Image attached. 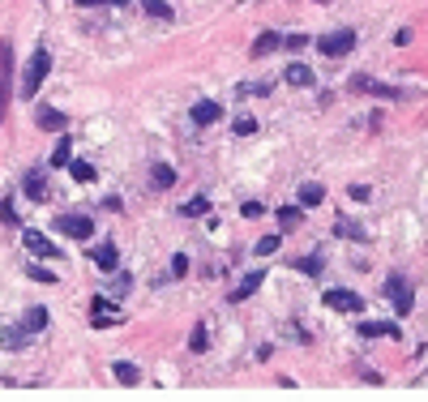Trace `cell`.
Returning a JSON list of instances; mask_svg holds the SVG:
<instances>
[{"label": "cell", "instance_id": "obj_4", "mask_svg": "<svg viewBox=\"0 0 428 402\" xmlns=\"http://www.w3.org/2000/svg\"><path fill=\"white\" fill-rule=\"evenodd\" d=\"M351 47H355V30H351V26L330 30V34H321V39H317V51H321V56H347Z\"/></svg>", "mask_w": 428, "mask_h": 402}, {"label": "cell", "instance_id": "obj_34", "mask_svg": "<svg viewBox=\"0 0 428 402\" xmlns=\"http://www.w3.org/2000/svg\"><path fill=\"white\" fill-rule=\"evenodd\" d=\"M347 193H351L355 201H368V197H372V189H368V184H347Z\"/></svg>", "mask_w": 428, "mask_h": 402}, {"label": "cell", "instance_id": "obj_2", "mask_svg": "<svg viewBox=\"0 0 428 402\" xmlns=\"http://www.w3.org/2000/svg\"><path fill=\"white\" fill-rule=\"evenodd\" d=\"M9 82H13V43H0V125L9 120Z\"/></svg>", "mask_w": 428, "mask_h": 402}, {"label": "cell", "instance_id": "obj_28", "mask_svg": "<svg viewBox=\"0 0 428 402\" xmlns=\"http://www.w3.org/2000/svg\"><path fill=\"white\" fill-rule=\"evenodd\" d=\"M206 342H210V338H206V325L197 321V325H193V338H189V347H193V351L201 356V351H206Z\"/></svg>", "mask_w": 428, "mask_h": 402}, {"label": "cell", "instance_id": "obj_22", "mask_svg": "<svg viewBox=\"0 0 428 402\" xmlns=\"http://www.w3.org/2000/svg\"><path fill=\"white\" fill-rule=\"evenodd\" d=\"M141 9H146L150 18H163V22L172 18V5H168V0H141Z\"/></svg>", "mask_w": 428, "mask_h": 402}, {"label": "cell", "instance_id": "obj_17", "mask_svg": "<svg viewBox=\"0 0 428 402\" xmlns=\"http://www.w3.org/2000/svg\"><path fill=\"white\" fill-rule=\"evenodd\" d=\"M112 372H116V381H120V385H141V368H137V364H129V360H120Z\"/></svg>", "mask_w": 428, "mask_h": 402}, {"label": "cell", "instance_id": "obj_6", "mask_svg": "<svg viewBox=\"0 0 428 402\" xmlns=\"http://www.w3.org/2000/svg\"><path fill=\"white\" fill-rule=\"evenodd\" d=\"M56 227H61L65 236H73V240H90V236H94V222H90L86 214H61Z\"/></svg>", "mask_w": 428, "mask_h": 402}, {"label": "cell", "instance_id": "obj_10", "mask_svg": "<svg viewBox=\"0 0 428 402\" xmlns=\"http://www.w3.org/2000/svg\"><path fill=\"white\" fill-rule=\"evenodd\" d=\"M94 265H99V270H116V265H120V249H116L112 240L99 244V249H94Z\"/></svg>", "mask_w": 428, "mask_h": 402}, {"label": "cell", "instance_id": "obj_3", "mask_svg": "<svg viewBox=\"0 0 428 402\" xmlns=\"http://www.w3.org/2000/svg\"><path fill=\"white\" fill-rule=\"evenodd\" d=\"M386 296L394 300V313H398V317H407V313L415 308V291H411V282H407L403 274H390V278H386Z\"/></svg>", "mask_w": 428, "mask_h": 402}, {"label": "cell", "instance_id": "obj_11", "mask_svg": "<svg viewBox=\"0 0 428 402\" xmlns=\"http://www.w3.org/2000/svg\"><path fill=\"white\" fill-rule=\"evenodd\" d=\"M283 82L296 86V90H304V86H313V69H308V65H287V69H283Z\"/></svg>", "mask_w": 428, "mask_h": 402}, {"label": "cell", "instance_id": "obj_9", "mask_svg": "<svg viewBox=\"0 0 428 402\" xmlns=\"http://www.w3.org/2000/svg\"><path fill=\"white\" fill-rule=\"evenodd\" d=\"M219 116H223V107H219V103H210V99L193 107V125H201V129H206V125H219Z\"/></svg>", "mask_w": 428, "mask_h": 402}, {"label": "cell", "instance_id": "obj_14", "mask_svg": "<svg viewBox=\"0 0 428 402\" xmlns=\"http://www.w3.org/2000/svg\"><path fill=\"white\" fill-rule=\"evenodd\" d=\"M351 90H364V94H382V99H398V90L372 82V77H351Z\"/></svg>", "mask_w": 428, "mask_h": 402}, {"label": "cell", "instance_id": "obj_20", "mask_svg": "<svg viewBox=\"0 0 428 402\" xmlns=\"http://www.w3.org/2000/svg\"><path fill=\"white\" fill-rule=\"evenodd\" d=\"M321 201H326V189H321V184H300V206L308 210V206H321Z\"/></svg>", "mask_w": 428, "mask_h": 402}, {"label": "cell", "instance_id": "obj_21", "mask_svg": "<svg viewBox=\"0 0 428 402\" xmlns=\"http://www.w3.org/2000/svg\"><path fill=\"white\" fill-rule=\"evenodd\" d=\"M176 184V171L168 163H154V189H172Z\"/></svg>", "mask_w": 428, "mask_h": 402}, {"label": "cell", "instance_id": "obj_32", "mask_svg": "<svg viewBox=\"0 0 428 402\" xmlns=\"http://www.w3.org/2000/svg\"><path fill=\"white\" fill-rule=\"evenodd\" d=\"M129 287H133V278H129V274H116V282H112V291H116V296H129Z\"/></svg>", "mask_w": 428, "mask_h": 402}, {"label": "cell", "instance_id": "obj_12", "mask_svg": "<svg viewBox=\"0 0 428 402\" xmlns=\"http://www.w3.org/2000/svg\"><path fill=\"white\" fill-rule=\"evenodd\" d=\"M261 282H265V270H253V274H244V282H240L236 291H232V300H236V304H240V300H248V296L257 291Z\"/></svg>", "mask_w": 428, "mask_h": 402}, {"label": "cell", "instance_id": "obj_1", "mask_svg": "<svg viewBox=\"0 0 428 402\" xmlns=\"http://www.w3.org/2000/svg\"><path fill=\"white\" fill-rule=\"evenodd\" d=\"M47 73H51V51H47V47H39V51L30 56V65H26V73H22V94H26V99H34Z\"/></svg>", "mask_w": 428, "mask_h": 402}, {"label": "cell", "instance_id": "obj_38", "mask_svg": "<svg viewBox=\"0 0 428 402\" xmlns=\"http://www.w3.org/2000/svg\"><path fill=\"white\" fill-rule=\"evenodd\" d=\"M112 5H129V0H112Z\"/></svg>", "mask_w": 428, "mask_h": 402}, {"label": "cell", "instance_id": "obj_29", "mask_svg": "<svg viewBox=\"0 0 428 402\" xmlns=\"http://www.w3.org/2000/svg\"><path fill=\"white\" fill-rule=\"evenodd\" d=\"M26 274H30L34 282H43V287H51V282H56V274H51V270H43V265H26Z\"/></svg>", "mask_w": 428, "mask_h": 402}, {"label": "cell", "instance_id": "obj_30", "mask_svg": "<svg viewBox=\"0 0 428 402\" xmlns=\"http://www.w3.org/2000/svg\"><path fill=\"white\" fill-rule=\"evenodd\" d=\"M0 222H5V227H18V210H13V201H9V197L0 201Z\"/></svg>", "mask_w": 428, "mask_h": 402}, {"label": "cell", "instance_id": "obj_33", "mask_svg": "<svg viewBox=\"0 0 428 402\" xmlns=\"http://www.w3.org/2000/svg\"><path fill=\"white\" fill-rule=\"evenodd\" d=\"M236 133H240V137H248V133H257V120H253V116H244V120H236Z\"/></svg>", "mask_w": 428, "mask_h": 402}, {"label": "cell", "instance_id": "obj_31", "mask_svg": "<svg viewBox=\"0 0 428 402\" xmlns=\"http://www.w3.org/2000/svg\"><path fill=\"white\" fill-rule=\"evenodd\" d=\"M279 244H283L279 236H265V240H257V253H261V257H270V253H279Z\"/></svg>", "mask_w": 428, "mask_h": 402}, {"label": "cell", "instance_id": "obj_7", "mask_svg": "<svg viewBox=\"0 0 428 402\" xmlns=\"http://www.w3.org/2000/svg\"><path fill=\"white\" fill-rule=\"evenodd\" d=\"M326 308H334V313H360L364 300H360L355 291H343V287H334V291H326Z\"/></svg>", "mask_w": 428, "mask_h": 402}, {"label": "cell", "instance_id": "obj_35", "mask_svg": "<svg viewBox=\"0 0 428 402\" xmlns=\"http://www.w3.org/2000/svg\"><path fill=\"white\" fill-rule=\"evenodd\" d=\"M283 47H291V51H300V47H308V39H304V34H287V39H283Z\"/></svg>", "mask_w": 428, "mask_h": 402}, {"label": "cell", "instance_id": "obj_27", "mask_svg": "<svg viewBox=\"0 0 428 402\" xmlns=\"http://www.w3.org/2000/svg\"><path fill=\"white\" fill-rule=\"evenodd\" d=\"M300 214H304V206H283V210H279V222H283V227H296Z\"/></svg>", "mask_w": 428, "mask_h": 402}, {"label": "cell", "instance_id": "obj_26", "mask_svg": "<svg viewBox=\"0 0 428 402\" xmlns=\"http://www.w3.org/2000/svg\"><path fill=\"white\" fill-rule=\"evenodd\" d=\"M69 171H73V180H94V167L82 158H69Z\"/></svg>", "mask_w": 428, "mask_h": 402}, {"label": "cell", "instance_id": "obj_23", "mask_svg": "<svg viewBox=\"0 0 428 402\" xmlns=\"http://www.w3.org/2000/svg\"><path fill=\"white\" fill-rule=\"evenodd\" d=\"M69 158H73V146H69V137H61V146L51 150V167H69Z\"/></svg>", "mask_w": 428, "mask_h": 402}, {"label": "cell", "instance_id": "obj_15", "mask_svg": "<svg viewBox=\"0 0 428 402\" xmlns=\"http://www.w3.org/2000/svg\"><path fill=\"white\" fill-rule=\"evenodd\" d=\"M26 197L30 201H43L47 197V176H43V171H30V176H26Z\"/></svg>", "mask_w": 428, "mask_h": 402}, {"label": "cell", "instance_id": "obj_5", "mask_svg": "<svg viewBox=\"0 0 428 402\" xmlns=\"http://www.w3.org/2000/svg\"><path fill=\"white\" fill-rule=\"evenodd\" d=\"M34 125L47 129V133H65V129H69L65 111H61V107H51V103H39V107H34Z\"/></svg>", "mask_w": 428, "mask_h": 402}, {"label": "cell", "instance_id": "obj_13", "mask_svg": "<svg viewBox=\"0 0 428 402\" xmlns=\"http://www.w3.org/2000/svg\"><path fill=\"white\" fill-rule=\"evenodd\" d=\"M360 334L364 338H398V325H390V321H360Z\"/></svg>", "mask_w": 428, "mask_h": 402}, {"label": "cell", "instance_id": "obj_25", "mask_svg": "<svg viewBox=\"0 0 428 402\" xmlns=\"http://www.w3.org/2000/svg\"><path fill=\"white\" fill-rule=\"evenodd\" d=\"M296 270H300V274H313V278H317L321 270H326V261H321V257H300V261H296Z\"/></svg>", "mask_w": 428, "mask_h": 402}, {"label": "cell", "instance_id": "obj_8", "mask_svg": "<svg viewBox=\"0 0 428 402\" xmlns=\"http://www.w3.org/2000/svg\"><path fill=\"white\" fill-rule=\"evenodd\" d=\"M22 240H26V249H30L34 257H43V261H51V257H61V249H56V244H51V240H47L43 232H26Z\"/></svg>", "mask_w": 428, "mask_h": 402}, {"label": "cell", "instance_id": "obj_18", "mask_svg": "<svg viewBox=\"0 0 428 402\" xmlns=\"http://www.w3.org/2000/svg\"><path fill=\"white\" fill-rule=\"evenodd\" d=\"M334 232H339L343 240H368V232H364L360 222H351V218H339V222H334Z\"/></svg>", "mask_w": 428, "mask_h": 402}, {"label": "cell", "instance_id": "obj_19", "mask_svg": "<svg viewBox=\"0 0 428 402\" xmlns=\"http://www.w3.org/2000/svg\"><path fill=\"white\" fill-rule=\"evenodd\" d=\"M275 47H283V39H279L275 30H265V34H257V43H253V56H270Z\"/></svg>", "mask_w": 428, "mask_h": 402}, {"label": "cell", "instance_id": "obj_37", "mask_svg": "<svg viewBox=\"0 0 428 402\" xmlns=\"http://www.w3.org/2000/svg\"><path fill=\"white\" fill-rule=\"evenodd\" d=\"M82 9H94V5H112V0H77Z\"/></svg>", "mask_w": 428, "mask_h": 402}, {"label": "cell", "instance_id": "obj_24", "mask_svg": "<svg viewBox=\"0 0 428 402\" xmlns=\"http://www.w3.org/2000/svg\"><path fill=\"white\" fill-rule=\"evenodd\" d=\"M206 210H210V201H206V197H193V201L180 206V218H197V214H206Z\"/></svg>", "mask_w": 428, "mask_h": 402}, {"label": "cell", "instance_id": "obj_36", "mask_svg": "<svg viewBox=\"0 0 428 402\" xmlns=\"http://www.w3.org/2000/svg\"><path fill=\"white\" fill-rule=\"evenodd\" d=\"M240 214H244V218H253V214H261V201H244V206H240Z\"/></svg>", "mask_w": 428, "mask_h": 402}, {"label": "cell", "instance_id": "obj_16", "mask_svg": "<svg viewBox=\"0 0 428 402\" xmlns=\"http://www.w3.org/2000/svg\"><path fill=\"white\" fill-rule=\"evenodd\" d=\"M47 321H51L47 308H30V313L22 317V329H26V334H39V329H47Z\"/></svg>", "mask_w": 428, "mask_h": 402}]
</instances>
